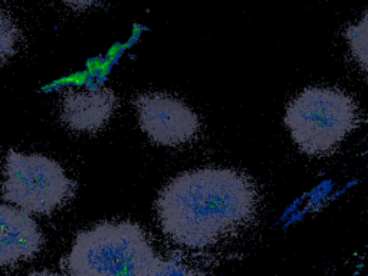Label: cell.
Listing matches in <instances>:
<instances>
[{"label": "cell", "instance_id": "obj_12", "mask_svg": "<svg viewBox=\"0 0 368 276\" xmlns=\"http://www.w3.org/2000/svg\"><path fill=\"white\" fill-rule=\"evenodd\" d=\"M29 276H65V275H58V273H53V272H46V270H42V272H35V273H30Z\"/></svg>", "mask_w": 368, "mask_h": 276}, {"label": "cell", "instance_id": "obj_9", "mask_svg": "<svg viewBox=\"0 0 368 276\" xmlns=\"http://www.w3.org/2000/svg\"><path fill=\"white\" fill-rule=\"evenodd\" d=\"M19 30L10 17L0 12V63L9 60L17 49Z\"/></svg>", "mask_w": 368, "mask_h": 276}, {"label": "cell", "instance_id": "obj_8", "mask_svg": "<svg viewBox=\"0 0 368 276\" xmlns=\"http://www.w3.org/2000/svg\"><path fill=\"white\" fill-rule=\"evenodd\" d=\"M345 38L354 60L362 71L368 72V15L350 26Z\"/></svg>", "mask_w": 368, "mask_h": 276}, {"label": "cell", "instance_id": "obj_3", "mask_svg": "<svg viewBox=\"0 0 368 276\" xmlns=\"http://www.w3.org/2000/svg\"><path fill=\"white\" fill-rule=\"evenodd\" d=\"M358 122V107L351 96L325 86L305 88L285 112V125L293 143L312 157L334 153Z\"/></svg>", "mask_w": 368, "mask_h": 276}, {"label": "cell", "instance_id": "obj_1", "mask_svg": "<svg viewBox=\"0 0 368 276\" xmlns=\"http://www.w3.org/2000/svg\"><path fill=\"white\" fill-rule=\"evenodd\" d=\"M256 207L253 181L223 167L181 172L164 186L155 203L164 234L187 249L219 243L248 223Z\"/></svg>", "mask_w": 368, "mask_h": 276}, {"label": "cell", "instance_id": "obj_2", "mask_svg": "<svg viewBox=\"0 0 368 276\" xmlns=\"http://www.w3.org/2000/svg\"><path fill=\"white\" fill-rule=\"evenodd\" d=\"M161 256L132 222H104L79 232L63 260L68 276H146Z\"/></svg>", "mask_w": 368, "mask_h": 276}, {"label": "cell", "instance_id": "obj_7", "mask_svg": "<svg viewBox=\"0 0 368 276\" xmlns=\"http://www.w3.org/2000/svg\"><path fill=\"white\" fill-rule=\"evenodd\" d=\"M117 96L108 86L72 88L62 102V121L77 132H95L108 122L117 108Z\"/></svg>", "mask_w": 368, "mask_h": 276}, {"label": "cell", "instance_id": "obj_6", "mask_svg": "<svg viewBox=\"0 0 368 276\" xmlns=\"http://www.w3.org/2000/svg\"><path fill=\"white\" fill-rule=\"evenodd\" d=\"M43 234L23 209L0 203V266H15L42 249Z\"/></svg>", "mask_w": 368, "mask_h": 276}, {"label": "cell", "instance_id": "obj_11", "mask_svg": "<svg viewBox=\"0 0 368 276\" xmlns=\"http://www.w3.org/2000/svg\"><path fill=\"white\" fill-rule=\"evenodd\" d=\"M65 5H68L69 8L74 9H88L91 6L96 5L99 0H62Z\"/></svg>", "mask_w": 368, "mask_h": 276}, {"label": "cell", "instance_id": "obj_10", "mask_svg": "<svg viewBox=\"0 0 368 276\" xmlns=\"http://www.w3.org/2000/svg\"><path fill=\"white\" fill-rule=\"evenodd\" d=\"M146 276H205L194 267L173 259H161L160 263Z\"/></svg>", "mask_w": 368, "mask_h": 276}, {"label": "cell", "instance_id": "obj_4", "mask_svg": "<svg viewBox=\"0 0 368 276\" xmlns=\"http://www.w3.org/2000/svg\"><path fill=\"white\" fill-rule=\"evenodd\" d=\"M74 193V181L63 167L42 154H23L10 148L5 161L3 198L27 213L49 215Z\"/></svg>", "mask_w": 368, "mask_h": 276}, {"label": "cell", "instance_id": "obj_5", "mask_svg": "<svg viewBox=\"0 0 368 276\" xmlns=\"http://www.w3.org/2000/svg\"><path fill=\"white\" fill-rule=\"evenodd\" d=\"M140 128L163 147L188 144L200 131V118L187 104L163 92L143 94L136 99Z\"/></svg>", "mask_w": 368, "mask_h": 276}]
</instances>
